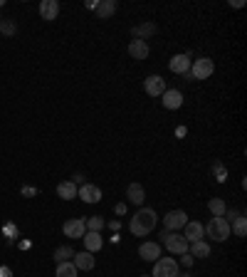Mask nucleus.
Returning a JSON list of instances; mask_svg holds the SVG:
<instances>
[{
	"label": "nucleus",
	"mask_w": 247,
	"mask_h": 277,
	"mask_svg": "<svg viewBox=\"0 0 247 277\" xmlns=\"http://www.w3.org/2000/svg\"><path fill=\"white\" fill-rule=\"evenodd\" d=\"M156 223H158L156 210H153V208H141V210H136V213H133V218H131L128 228H131V233H133L136 238H143V235L153 233Z\"/></svg>",
	"instance_id": "obj_1"
},
{
	"label": "nucleus",
	"mask_w": 247,
	"mask_h": 277,
	"mask_svg": "<svg viewBox=\"0 0 247 277\" xmlns=\"http://www.w3.org/2000/svg\"><path fill=\"white\" fill-rule=\"evenodd\" d=\"M203 235L213 238L215 243H223L230 238V223L225 218H210V223L203 225Z\"/></svg>",
	"instance_id": "obj_2"
},
{
	"label": "nucleus",
	"mask_w": 247,
	"mask_h": 277,
	"mask_svg": "<svg viewBox=\"0 0 247 277\" xmlns=\"http://www.w3.org/2000/svg\"><path fill=\"white\" fill-rule=\"evenodd\" d=\"M161 238H163V245H166L171 253H176V255H183V253H188V245H190V243L185 240L183 235L166 230V233H161Z\"/></svg>",
	"instance_id": "obj_3"
},
{
	"label": "nucleus",
	"mask_w": 247,
	"mask_h": 277,
	"mask_svg": "<svg viewBox=\"0 0 247 277\" xmlns=\"http://www.w3.org/2000/svg\"><path fill=\"white\" fill-rule=\"evenodd\" d=\"M178 263L173 258H158L153 263V275L151 277H178Z\"/></svg>",
	"instance_id": "obj_4"
},
{
	"label": "nucleus",
	"mask_w": 247,
	"mask_h": 277,
	"mask_svg": "<svg viewBox=\"0 0 247 277\" xmlns=\"http://www.w3.org/2000/svg\"><path fill=\"white\" fill-rule=\"evenodd\" d=\"M213 72H215V65H213L210 57H200V60H195L190 65L193 79H208V77H213Z\"/></svg>",
	"instance_id": "obj_5"
},
{
	"label": "nucleus",
	"mask_w": 247,
	"mask_h": 277,
	"mask_svg": "<svg viewBox=\"0 0 247 277\" xmlns=\"http://www.w3.org/2000/svg\"><path fill=\"white\" fill-rule=\"evenodd\" d=\"M62 233L67 235V238H84V233H87V225H84V218H69L64 225H62Z\"/></svg>",
	"instance_id": "obj_6"
},
{
	"label": "nucleus",
	"mask_w": 247,
	"mask_h": 277,
	"mask_svg": "<svg viewBox=\"0 0 247 277\" xmlns=\"http://www.w3.org/2000/svg\"><path fill=\"white\" fill-rule=\"evenodd\" d=\"M185 223H188L185 210H168V213H166V218H163V225H166V230H171V233L181 230Z\"/></svg>",
	"instance_id": "obj_7"
},
{
	"label": "nucleus",
	"mask_w": 247,
	"mask_h": 277,
	"mask_svg": "<svg viewBox=\"0 0 247 277\" xmlns=\"http://www.w3.org/2000/svg\"><path fill=\"white\" fill-rule=\"evenodd\" d=\"M143 89H146V94H148V97H161V94L166 92V79H163V77H158V74H151V77H146Z\"/></svg>",
	"instance_id": "obj_8"
},
{
	"label": "nucleus",
	"mask_w": 247,
	"mask_h": 277,
	"mask_svg": "<svg viewBox=\"0 0 247 277\" xmlns=\"http://www.w3.org/2000/svg\"><path fill=\"white\" fill-rule=\"evenodd\" d=\"M77 198H82L84 203H99L102 201V188L94 183H84L82 188H77Z\"/></svg>",
	"instance_id": "obj_9"
},
{
	"label": "nucleus",
	"mask_w": 247,
	"mask_h": 277,
	"mask_svg": "<svg viewBox=\"0 0 247 277\" xmlns=\"http://www.w3.org/2000/svg\"><path fill=\"white\" fill-rule=\"evenodd\" d=\"M138 255H141L146 263H156V260L161 258V245H158V243H141Z\"/></svg>",
	"instance_id": "obj_10"
},
{
	"label": "nucleus",
	"mask_w": 247,
	"mask_h": 277,
	"mask_svg": "<svg viewBox=\"0 0 247 277\" xmlns=\"http://www.w3.org/2000/svg\"><path fill=\"white\" fill-rule=\"evenodd\" d=\"M161 97H163V107H166V109H181V104H183L181 89H166Z\"/></svg>",
	"instance_id": "obj_11"
},
{
	"label": "nucleus",
	"mask_w": 247,
	"mask_h": 277,
	"mask_svg": "<svg viewBox=\"0 0 247 277\" xmlns=\"http://www.w3.org/2000/svg\"><path fill=\"white\" fill-rule=\"evenodd\" d=\"M40 15H42V20H57V15H60V2H57V0H42V2H40Z\"/></svg>",
	"instance_id": "obj_12"
},
{
	"label": "nucleus",
	"mask_w": 247,
	"mask_h": 277,
	"mask_svg": "<svg viewBox=\"0 0 247 277\" xmlns=\"http://www.w3.org/2000/svg\"><path fill=\"white\" fill-rule=\"evenodd\" d=\"M148 42H143V40H131V45H128V55L133 57V60H146L148 57Z\"/></svg>",
	"instance_id": "obj_13"
},
{
	"label": "nucleus",
	"mask_w": 247,
	"mask_h": 277,
	"mask_svg": "<svg viewBox=\"0 0 247 277\" xmlns=\"http://www.w3.org/2000/svg\"><path fill=\"white\" fill-rule=\"evenodd\" d=\"M82 240H84V245H87V253H92V255H94V253H99V250H102V245H104L102 233H92V230H89V233H84V238H82Z\"/></svg>",
	"instance_id": "obj_14"
},
{
	"label": "nucleus",
	"mask_w": 247,
	"mask_h": 277,
	"mask_svg": "<svg viewBox=\"0 0 247 277\" xmlns=\"http://www.w3.org/2000/svg\"><path fill=\"white\" fill-rule=\"evenodd\" d=\"M94 263H97V260H94L92 253H87V250H84V253H74V268H77V270H84V273H87V270H94Z\"/></svg>",
	"instance_id": "obj_15"
},
{
	"label": "nucleus",
	"mask_w": 247,
	"mask_h": 277,
	"mask_svg": "<svg viewBox=\"0 0 247 277\" xmlns=\"http://www.w3.org/2000/svg\"><path fill=\"white\" fill-rule=\"evenodd\" d=\"M190 65H193V60H190L188 55H173V60L168 62L171 72H176V74H185V72L190 69Z\"/></svg>",
	"instance_id": "obj_16"
},
{
	"label": "nucleus",
	"mask_w": 247,
	"mask_h": 277,
	"mask_svg": "<svg viewBox=\"0 0 247 277\" xmlns=\"http://www.w3.org/2000/svg\"><path fill=\"white\" fill-rule=\"evenodd\" d=\"M126 198H128L131 203L141 206V203L146 201V191H143V186H141V183H131V186L126 188Z\"/></svg>",
	"instance_id": "obj_17"
},
{
	"label": "nucleus",
	"mask_w": 247,
	"mask_h": 277,
	"mask_svg": "<svg viewBox=\"0 0 247 277\" xmlns=\"http://www.w3.org/2000/svg\"><path fill=\"white\" fill-rule=\"evenodd\" d=\"M57 196H60L62 201H74V198H77V183L62 181L60 186H57Z\"/></svg>",
	"instance_id": "obj_18"
},
{
	"label": "nucleus",
	"mask_w": 247,
	"mask_h": 277,
	"mask_svg": "<svg viewBox=\"0 0 247 277\" xmlns=\"http://www.w3.org/2000/svg\"><path fill=\"white\" fill-rule=\"evenodd\" d=\"M185 228V240H188V243H195V240H203V225H200V223H195V220H193V223H185L183 225Z\"/></svg>",
	"instance_id": "obj_19"
},
{
	"label": "nucleus",
	"mask_w": 247,
	"mask_h": 277,
	"mask_svg": "<svg viewBox=\"0 0 247 277\" xmlns=\"http://www.w3.org/2000/svg\"><path fill=\"white\" fill-rule=\"evenodd\" d=\"M117 10H119V2H117V0H102V2L97 5V15H99V17H112Z\"/></svg>",
	"instance_id": "obj_20"
},
{
	"label": "nucleus",
	"mask_w": 247,
	"mask_h": 277,
	"mask_svg": "<svg viewBox=\"0 0 247 277\" xmlns=\"http://www.w3.org/2000/svg\"><path fill=\"white\" fill-rule=\"evenodd\" d=\"M188 253H190L193 258H208V255H210V245H208L205 240H195L193 248H188Z\"/></svg>",
	"instance_id": "obj_21"
},
{
	"label": "nucleus",
	"mask_w": 247,
	"mask_h": 277,
	"mask_svg": "<svg viewBox=\"0 0 247 277\" xmlns=\"http://www.w3.org/2000/svg\"><path fill=\"white\" fill-rule=\"evenodd\" d=\"M131 32H133V37H136V40H143V42H146V37L156 32V25H153V22H146V25H138V27H133Z\"/></svg>",
	"instance_id": "obj_22"
},
{
	"label": "nucleus",
	"mask_w": 247,
	"mask_h": 277,
	"mask_svg": "<svg viewBox=\"0 0 247 277\" xmlns=\"http://www.w3.org/2000/svg\"><path fill=\"white\" fill-rule=\"evenodd\" d=\"M208 210L213 213V218H223V215H225V210H228V206H225V201H223V198H210Z\"/></svg>",
	"instance_id": "obj_23"
},
{
	"label": "nucleus",
	"mask_w": 247,
	"mask_h": 277,
	"mask_svg": "<svg viewBox=\"0 0 247 277\" xmlns=\"http://www.w3.org/2000/svg\"><path fill=\"white\" fill-rule=\"evenodd\" d=\"M84 225H87V230H92V233H102V228L107 225V220H104L102 215H92V218H84Z\"/></svg>",
	"instance_id": "obj_24"
},
{
	"label": "nucleus",
	"mask_w": 247,
	"mask_h": 277,
	"mask_svg": "<svg viewBox=\"0 0 247 277\" xmlns=\"http://www.w3.org/2000/svg\"><path fill=\"white\" fill-rule=\"evenodd\" d=\"M79 270L74 268V263H60L57 265V277H77Z\"/></svg>",
	"instance_id": "obj_25"
},
{
	"label": "nucleus",
	"mask_w": 247,
	"mask_h": 277,
	"mask_svg": "<svg viewBox=\"0 0 247 277\" xmlns=\"http://www.w3.org/2000/svg\"><path fill=\"white\" fill-rule=\"evenodd\" d=\"M230 233H235L238 238H245V233H247V220H245V215H240V218L235 220V225H230Z\"/></svg>",
	"instance_id": "obj_26"
},
{
	"label": "nucleus",
	"mask_w": 247,
	"mask_h": 277,
	"mask_svg": "<svg viewBox=\"0 0 247 277\" xmlns=\"http://www.w3.org/2000/svg\"><path fill=\"white\" fill-rule=\"evenodd\" d=\"M67 258H74V250H72L69 245H62V248L55 250V260H57V263H67Z\"/></svg>",
	"instance_id": "obj_27"
},
{
	"label": "nucleus",
	"mask_w": 247,
	"mask_h": 277,
	"mask_svg": "<svg viewBox=\"0 0 247 277\" xmlns=\"http://www.w3.org/2000/svg\"><path fill=\"white\" fill-rule=\"evenodd\" d=\"M213 176H215L218 183H225V181H228V171H225V166H223V163H213Z\"/></svg>",
	"instance_id": "obj_28"
},
{
	"label": "nucleus",
	"mask_w": 247,
	"mask_h": 277,
	"mask_svg": "<svg viewBox=\"0 0 247 277\" xmlns=\"http://www.w3.org/2000/svg\"><path fill=\"white\" fill-rule=\"evenodd\" d=\"M15 30H17V27H15L10 20H0V32H2V35H15Z\"/></svg>",
	"instance_id": "obj_29"
},
{
	"label": "nucleus",
	"mask_w": 247,
	"mask_h": 277,
	"mask_svg": "<svg viewBox=\"0 0 247 277\" xmlns=\"http://www.w3.org/2000/svg\"><path fill=\"white\" fill-rule=\"evenodd\" d=\"M181 263H183L185 268H190V265H193V255H190V253H183V260H181Z\"/></svg>",
	"instance_id": "obj_30"
},
{
	"label": "nucleus",
	"mask_w": 247,
	"mask_h": 277,
	"mask_svg": "<svg viewBox=\"0 0 247 277\" xmlns=\"http://www.w3.org/2000/svg\"><path fill=\"white\" fill-rule=\"evenodd\" d=\"M0 277H12V270L2 265V268H0Z\"/></svg>",
	"instance_id": "obj_31"
},
{
	"label": "nucleus",
	"mask_w": 247,
	"mask_h": 277,
	"mask_svg": "<svg viewBox=\"0 0 247 277\" xmlns=\"http://www.w3.org/2000/svg\"><path fill=\"white\" fill-rule=\"evenodd\" d=\"M109 228H112V230H114V233H117V230H119V228H122V223H119V220H112V223H109Z\"/></svg>",
	"instance_id": "obj_32"
},
{
	"label": "nucleus",
	"mask_w": 247,
	"mask_h": 277,
	"mask_svg": "<svg viewBox=\"0 0 247 277\" xmlns=\"http://www.w3.org/2000/svg\"><path fill=\"white\" fill-rule=\"evenodd\" d=\"M97 5H99V0H89V2H87L89 10H97Z\"/></svg>",
	"instance_id": "obj_33"
},
{
	"label": "nucleus",
	"mask_w": 247,
	"mask_h": 277,
	"mask_svg": "<svg viewBox=\"0 0 247 277\" xmlns=\"http://www.w3.org/2000/svg\"><path fill=\"white\" fill-rule=\"evenodd\" d=\"M117 213H119V215H124V213H126V203H119V206H117Z\"/></svg>",
	"instance_id": "obj_34"
},
{
	"label": "nucleus",
	"mask_w": 247,
	"mask_h": 277,
	"mask_svg": "<svg viewBox=\"0 0 247 277\" xmlns=\"http://www.w3.org/2000/svg\"><path fill=\"white\" fill-rule=\"evenodd\" d=\"M178 277H193V275H178Z\"/></svg>",
	"instance_id": "obj_35"
},
{
	"label": "nucleus",
	"mask_w": 247,
	"mask_h": 277,
	"mask_svg": "<svg viewBox=\"0 0 247 277\" xmlns=\"http://www.w3.org/2000/svg\"><path fill=\"white\" fill-rule=\"evenodd\" d=\"M141 277H151V275H141Z\"/></svg>",
	"instance_id": "obj_36"
},
{
	"label": "nucleus",
	"mask_w": 247,
	"mask_h": 277,
	"mask_svg": "<svg viewBox=\"0 0 247 277\" xmlns=\"http://www.w3.org/2000/svg\"><path fill=\"white\" fill-rule=\"evenodd\" d=\"M0 20H2V17H0Z\"/></svg>",
	"instance_id": "obj_37"
}]
</instances>
